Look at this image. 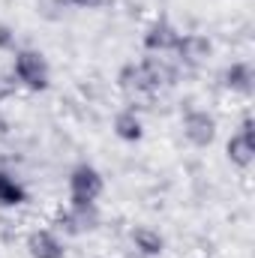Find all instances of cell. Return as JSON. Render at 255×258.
Wrapping results in <instances>:
<instances>
[{
	"instance_id": "obj_7",
	"label": "cell",
	"mask_w": 255,
	"mask_h": 258,
	"mask_svg": "<svg viewBox=\"0 0 255 258\" xmlns=\"http://www.w3.org/2000/svg\"><path fill=\"white\" fill-rule=\"evenodd\" d=\"M177 39H180V33H177L165 18H156V21L147 27V33H144V48H147V51H171V48L177 45Z\"/></svg>"
},
{
	"instance_id": "obj_4",
	"label": "cell",
	"mask_w": 255,
	"mask_h": 258,
	"mask_svg": "<svg viewBox=\"0 0 255 258\" xmlns=\"http://www.w3.org/2000/svg\"><path fill=\"white\" fill-rule=\"evenodd\" d=\"M228 159L237 165V168H249L255 162V135H252V120H246L240 132H234L228 138Z\"/></svg>"
},
{
	"instance_id": "obj_2",
	"label": "cell",
	"mask_w": 255,
	"mask_h": 258,
	"mask_svg": "<svg viewBox=\"0 0 255 258\" xmlns=\"http://www.w3.org/2000/svg\"><path fill=\"white\" fill-rule=\"evenodd\" d=\"M102 189H105V180L93 165H78L69 174V198H72V204H96Z\"/></svg>"
},
{
	"instance_id": "obj_3",
	"label": "cell",
	"mask_w": 255,
	"mask_h": 258,
	"mask_svg": "<svg viewBox=\"0 0 255 258\" xmlns=\"http://www.w3.org/2000/svg\"><path fill=\"white\" fill-rule=\"evenodd\" d=\"M183 135H186V141L195 144V147H207L216 138V120L207 111H189L183 117Z\"/></svg>"
},
{
	"instance_id": "obj_8",
	"label": "cell",
	"mask_w": 255,
	"mask_h": 258,
	"mask_svg": "<svg viewBox=\"0 0 255 258\" xmlns=\"http://www.w3.org/2000/svg\"><path fill=\"white\" fill-rule=\"evenodd\" d=\"M174 48L180 51V60H183V63H192V66L204 63V60H207V54H210V42H207L204 36H198V33L180 36Z\"/></svg>"
},
{
	"instance_id": "obj_5",
	"label": "cell",
	"mask_w": 255,
	"mask_h": 258,
	"mask_svg": "<svg viewBox=\"0 0 255 258\" xmlns=\"http://www.w3.org/2000/svg\"><path fill=\"white\" fill-rule=\"evenodd\" d=\"M99 225V210L96 204H72L60 216V228H66V234H81V231H93Z\"/></svg>"
},
{
	"instance_id": "obj_13",
	"label": "cell",
	"mask_w": 255,
	"mask_h": 258,
	"mask_svg": "<svg viewBox=\"0 0 255 258\" xmlns=\"http://www.w3.org/2000/svg\"><path fill=\"white\" fill-rule=\"evenodd\" d=\"M15 90H18V78L15 75H0V99L12 96Z\"/></svg>"
},
{
	"instance_id": "obj_14",
	"label": "cell",
	"mask_w": 255,
	"mask_h": 258,
	"mask_svg": "<svg viewBox=\"0 0 255 258\" xmlns=\"http://www.w3.org/2000/svg\"><path fill=\"white\" fill-rule=\"evenodd\" d=\"M12 42H15V36H12V33L0 24V48H12Z\"/></svg>"
},
{
	"instance_id": "obj_6",
	"label": "cell",
	"mask_w": 255,
	"mask_h": 258,
	"mask_svg": "<svg viewBox=\"0 0 255 258\" xmlns=\"http://www.w3.org/2000/svg\"><path fill=\"white\" fill-rule=\"evenodd\" d=\"M27 252L30 258H63V243L51 228H36L27 237Z\"/></svg>"
},
{
	"instance_id": "obj_11",
	"label": "cell",
	"mask_w": 255,
	"mask_h": 258,
	"mask_svg": "<svg viewBox=\"0 0 255 258\" xmlns=\"http://www.w3.org/2000/svg\"><path fill=\"white\" fill-rule=\"evenodd\" d=\"M114 135L123 138V141H138V138H141V120H138V114H135L132 108L120 111V114L114 117Z\"/></svg>"
},
{
	"instance_id": "obj_12",
	"label": "cell",
	"mask_w": 255,
	"mask_h": 258,
	"mask_svg": "<svg viewBox=\"0 0 255 258\" xmlns=\"http://www.w3.org/2000/svg\"><path fill=\"white\" fill-rule=\"evenodd\" d=\"M27 201V195L24 189L9 177V174H3L0 171V204H6V207H15V204H24Z\"/></svg>"
},
{
	"instance_id": "obj_9",
	"label": "cell",
	"mask_w": 255,
	"mask_h": 258,
	"mask_svg": "<svg viewBox=\"0 0 255 258\" xmlns=\"http://www.w3.org/2000/svg\"><path fill=\"white\" fill-rule=\"evenodd\" d=\"M132 243H135V252H141V255H147V258L162 255V249H165L162 234H159V231H153V228H147V225L132 228Z\"/></svg>"
},
{
	"instance_id": "obj_16",
	"label": "cell",
	"mask_w": 255,
	"mask_h": 258,
	"mask_svg": "<svg viewBox=\"0 0 255 258\" xmlns=\"http://www.w3.org/2000/svg\"><path fill=\"white\" fill-rule=\"evenodd\" d=\"M3 132H6V120H3V117H0V135H3Z\"/></svg>"
},
{
	"instance_id": "obj_10",
	"label": "cell",
	"mask_w": 255,
	"mask_h": 258,
	"mask_svg": "<svg viewBox=\"0 0 255 258\" xmlns=\"http://www.w3.org/2000/svg\"><path fill=\"white\" fill-rule=\"evenodd\" d=\"M252 66L249 63H231L225 69V87L237 90V93H252Z\"/></svg>"
},
{
	"instance_id": "obj_15",
	"label": "cell",
	"mask_w": 255,
	"mask_h": 258,
	"mask_svg": "<svg viewBox=\"0 0 255 258\" xmlns=\"http://www.w3.org/2000/svg\"><path fill=\"white\" fill-rule=\"evenodd\" d=\"M72 6H81V9H96V6H102V0H69Z\"/></svg>"
},
{
	"instance_id": "obj_1",
	"label": "cell",
	"mask_w": 255,
	"mask_h": 258,
	"mask_svg": "<svg viewBox=\"0 0 255 258\" xmlns=\"http://www.w3.org/2000/svg\"><path fill=\"white\" fill-rule=\"evenodd\" d=\"M12 75L18 78V84H24V87H30V90H45V87H48V78H51L48 63H45V57H42L39 51H18V54H15V69H12Z\"/></svg>"
}]
</instances>
